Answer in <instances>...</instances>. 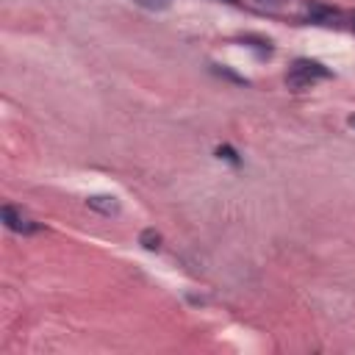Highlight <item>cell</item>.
<instances>
[{
    "label": "cell",
    "instance_id": "1",
    "mask_svg": "<svg viewBox=\"0 0 355 355\" xmlns=\"http://www.w3.org/2000/svg\"><path fill=\"white\" fill-rule=\"evenodd\" d=\"M330 78V69L319 61H311V58H297L286 75V83L294 89V92H302V89H311L316 80H327Z\"/></svg>",
    "mask_w": 355,
    "mask_h": 355
},
{
    "label": "cell",
    "instance_id": "2",
    "mask_svg": "<svg viewBox=\"0 0 355 355\" xmlns=\"http://www.w3.org/2000/svg\"><path fill=\"white\" fill-rule=\"evenodd\" d=\"M3 222H6V227H8V230L22 233V236H31V233H36V230H39V225H36L31 216H25L22 211H17L14 205H3Z\"/></svg>",
    "mask_w": 355,
    "mask_h": 355
},
{
    "label": "cell",
    "instance_id": "3",
    "mask_svg": "<svg viewBox=\"0 0 355 355\" xmlns=\"http://www.w3.org/2000/svg\"><path fill=\"white\" fill-rule=\"evenodd\" d=\"M86 205H89L92 211L105 214V216H111V214H116V211H119V200H116V197H111V194H94V197H89V200H86Z\"/></svg>",
    "mask_w": 355,
    "mask_h": 355
},
{
    "label": "cell",
    "instance_id": "4",
    "mask_svg": "<svg viewBox=\"0 0 355 355\" xmlns=\"http://www.w3.org/2000/svg\"><path fill=\"white\" fill-rule=\"evenodd\" d=\"M139 241H141V247L144 250H158L161 247V236L153 230V227H147V230H141V236H139Z\"/></svg>",
    "mask_w": 355,
    "mask_h": 355
},
{
    "label": "cell",
    "instance_id": "5",
    "mask_svg": "<svg viewBox=\"0 0 355 355\" xmlns=\"http://www.w3.org/2000/svg\"><path fill=\"white\" fill-rule=\"evenodd\" d=\"M133 3L141 6V8H147V11H164V8H169L172 0H133Z\"/></svg>",
    "mask_w": 355,
    "mask_h": 355
},
{
    "label": "cell",
    "instance_id": "6",
    "mask_svg": "<svg viewBox=\"0 0 355 355\" xmlns=\"http://www.w3.org/2000/svg\"><path fill=\"white\" fill-rule=\"evenodd\" d=\"M216 155H219V158H222V155H225V158H227V161H233V164H236V161H239V158H236V153H233V150H230V147H219V150H216Z\"/></svg>",
    "mask_w": 355,
    "mask_h": 355
},
{
    "label": "cell",
    "instance_id": "7",
    "mask_svg": "<svg viewBox=\"0 0 355 355\" xmlns=\"http://www.w3.org/2000/svg\"><path fill=\"white\" fill-rule=\"evenodd\" d=\"M347 122H349V125H352V128H355V116H349V119H347Z\"/></svg>",
    "mask_w": 355,
    "mask_h": 355
}]
</instances>
